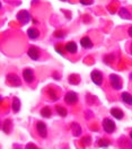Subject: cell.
<instances>
[{
	"instance_id": "6da1fadb",
	"label": "cell",
	"mask_w": 132,
	"mask_h": 149,
	"mask_svg": "<svg viewBox=\"0 0 132 149\" xmlns=\"http://www.w3.org/2000/svg\"><path fill=\"white\" fill-rule=\"evenodd\" d=\"M115 122L113 120H111V119H108V118H106V119H104L103 120V129L105 132H107V133H113L114 131H115Z\"/></svg>"
},
{
	"instance_id": "7a4b0ae2",
	"label": "cell",
	"mask_w": 132,
	"mask_h": 149,
	"mask_svg": "<svg viewBox=\"0 0 132 149\" xmlns=\"http://www.w3.org/2000/svg\"><path fill=\"white\" fill-rule=\"evenodd\" d=\"M90 78H92V81L95 85H97V86H101V85L103 84V74H102L101 71H98V70L92 71Z\"/></svg>"
},
{
	"instance_id": "3957f363",
	"label": "cell",
	"mask_w": 132,
	"mask_h": 149,
	"mask_svg": "<svg viewBox=\"0 0 132 149\" xmlns=\"http://www.w3.org/2000/svg\"><path fill=\"white\" fill-rule=\"evenodd\" d=\"M110 81H111V86L113 87L114 89L119 91V89L122 88V81H121V79H120V77L117 74H111L110 76Z\"/></svg>"
},
{
	"instance_id": "277c9868",
	"label": "cell",
	"mask_w": 132,
	"mask_h": 149,
	"mask_svg": "<svg viewBox=\"0 0 132 149\" xmlns=\"http://www.w3.org/2000/svg\"><path fill=\"white\" fill-rule=\"evenodd\" d=\"M17 20L20 22L23 25L27 24L29 20H31V15H29V13L26 11V10H20L18 14H17Z\"/></svg>"
},
{
	"instance_id": "5b68a950",
	"label": "cell",
	"mask_w": 132,
	"mask_h": 149,
	"mask_svg": "<svg viewBox=\"0 0 132 149\" xmlns=\"http://www.w3.org/2000/svg\"><path fill=\"white\" fill-rule=\"evenodd\" d=\"M7 83H8L10 86H13V87H19V86L22 85L19 77L15 74H10L7 76Z\"/></svg>"
},
{
	"instance_id": "8992f818",
	"label": "cell",
	"mask_w": 132,
	"mask_h": 149,
	"mask_svg": "<svg viewBox=\"0 0 132 149\" xmlns=\"http://www.w3.org/2000/svg\"><path fill=\"white\" fill-rule=\"evenodd\" d=\"M36 131H38V136L41 138H47V125H45L44 122H38L36 123Z\"/></svg>"
},
{
	"instance_id": "52a82bcc",
	"label": "cell",
	"mask_w": 132,
	"mask_h": 149,
	"mask_svg": "<svg viewBox=\"0 0 132 149\" xmlns=\"http://www.w3.org/2000/svg\"><path fill=\"white\" fill-rule=\"evenodd\" d=\"M77 101H78V96H77V94L75 93V92H68V93L66 94V96H65V102L67 103V104H75V103H77Z\"/></svg>"
},
{
	"instance_id": "ba28073f",
	"label": "cell",
	"mask_w": 132,
	"mask_h": 149,
	"mask_svg": "<svg viewBox=\"0 0 132 149\" xmlns=\"http://www.w3.org/2000/svg\"><path fill=\"white\" fill-rule=\"evenodd\" d=\"M23 77H24V80L26 81V83H33V80H34V72L31 70V69H25L24 71H23Z\"/></svg>"
},
{
	"instance_id": "9c48e42d",
	"label": "cell",
	"mask_w": 132,
	"mask_h": 149,
	"mask_svg": "<svg viewBox=\"0 0 132 149\" xmlns=\"http://www.w3.org/2000/svg\"><path fill=\"white\" fill-rule=\"evenodd\" d=\"M27 54L31 59L33 60H38L40 59V51H38V47H31L27 51Z\"/></svg>"
},
{
	"instance_id": "30bf717a",
	"label": "cell",
	"mask_w": 132,
	"mask_h": 149,
	"mask_svg": "<svg viewBox=\"0 0 132 149\" xmlns=\"http://www.w3.org/2000/svg\"><path fill=\"white\" fill-rule=\"evenodd\" d=\"M65 50H66V52H68V53L75 54V53H77V51H78V47H77V44H76L75 42H69V43L66 44Z\"/></svg>"
},
{
	"instance_id": "8fae6325",
	"label": "cell",
	"mask_w": 132,
	"mask_h": 149,
	"mask_svg": "<svg viewBox=\"0 0 132 149\" xmlns=\"http://www.w3.org/2000/svg\"><path fill=\"white\" fill-rule=\"evenodd\" d=\"M111 115L115 118L116 120H122L123 116H124V114H123V112L120 110V109H116V107H113V109H111Z\"/></svg>"
},
{
	"instance_id": "7c38bea8",
	"label": "cell",
	"mask_w": 132,
	"mask_h": 149,
	"mask_svg": "<svg viewBox=\"0 0 132 149\" xmlns=\"http://www.w3.org/2000/svg\"><path fill=\"white\" fill-rule=\"evenodd\" d=\"M80 45L83 47H85V49H92L93 47V42H92V40L89 37L85 36L80 40Z\"/></svg>"
},
{
	"instance_id": "4fadbf2b",
	"label": "cell",
	"mask_w": 132,
	"mask_h": 149,
	"mask_svg": "<svg viewBox=\"0 0 132 149\" xmlns=\"http://www.w3.org/2000/svg\"><path fill=\"white\" fill-rule=\"evenodd\" d=\"M71 131H72V134L75 137H79L81 134V127L77 123V122H74L71 124Z\"/></svg>"
},
{
	"instance_id": "5bb4252c",
	"label": "cell",
	"mask_w": 132,
	"mask_h": 149,
	"mask_svg": "<svg viewBox=\"0 0 132 149\" xmlns=\"http://www.w3.org/2000/svg\"><path fill=\"white\" fill-rule=\"evenodd\" d=\"M27 35H28L29 38H32V40H36L38 36H40V32H38V29L34 27H31L27 29Z\"/></svg>"
},
{
	"instance_id": "9a60e30c",
	"label": "cell",
	"mask_w": 132,
	"mask_h": 149,
	"mask_svg": "<svg viewBox=\"0 0 132 149\" xmlns=\"http://www.w3.org/2000/svg\"><path fill=\"white\" fill-rule=\"evenodd\" d=\"M121 97H122L123 103H125L126 105H132V95L130 93L124 92V93H122Z\"/></svg>"
},
{
	"instance_id": "2e32d148",
	"label": "cell",
	"mask_w": 132,
	"mask_h": 149,
	"mask_svg": "<svg viewBox=\"0 0 132 149\" xmlns=\"http://www.w3.org/2000/svg\"><path fill=\"white\" fill-rule=\"evenodd\" d=\"M119 15H120V17L123 19H131V15H130L129 10L125 9V8H121L120 11H119Z\"/></svg>"
},
{
	"instance_id": "e0dca14e",
	"label": "cell",
	"mask_w": 132,
	"mask_h": 149,
	"mask_svg": "<svg viewBox=\"0 0 132 149\" xmlns=\"http://www.w3.org/2000/svg\"><path fill=\"white\" fill-rule=\"evenodd\" d=\"M19 110H20V101L17 97H14L13 98V111L15 113H17Z\"/></svg>"
},
{
	"instance_id": "ac0fdd59",
	"label": "cell",
	"mask_w": 132,
	"mask_h": 149,
	"mask_svg": "<svg viewBox=\"0 0 132 149\" xmlns=\"http://www.w3.org/2000/svg\"><path fill=\"white\" fill-rule=\"evenodd\" d=\"M51 110H50V107H47V106H45V107H43L42 110H41V115L43 116V118H50L51 116Z\"/></svg>"
},
{
	"instance_id": "d6986e66",
	"label": "cell",
	"mask_w": 132,
	"mask_h": 149,
	"mask_svg": "<svg viewBox=\"0 0 132 149\" xmlns=\"http://www.w3.org/2000/svg\"><path fill=\"white\" fill-rule=\"evenodd\" d=\"M56 109H57V112L59 113V115H60V116H62V118H66L67 113H68V112H67V110L65 109V107H62V106H57Z\"/></svg>"
},
{
	"instance_id": "ffe728a7",
	"label": "cell",
	"mask_w": 132,
	"mask_h": 149,
	"mask_svg": "<svg viewBox=\"0 0 132 149\" xmlns=\"http://www.w3.org/2000/svg\"><path fill=\"white\" fill-rule=\"evenodd\" d=\"M10 128H11V121L10 120H6L5 121V125H3V131H5V133H9L10 132Z\"/></svg>"
},
{
	"instance_id": "44dd1931",
	"label": "cell",
	"mask_w": 132,
	"mask_h": 149,
	"mask_svg": "<svg viewBox=\"0 0 132 149\" xmlns=\"http://www.w3.org/2000/svg\"><path fill=\"white\" fill-rule=\"evenodd\" d=\"M97 146L98 147H107V146H110V141H107L106 139H101L97 142Z\"/></svg>"
},
{
	"instance_id": "7402d4cb",
	"label": "cell",
	"mask_w": 132,
	"mask_h": 149,
	"mask_svg": "<svg viewBox=\"0 0 132 149\" xmlns=\"http://www.w3.org/2000/svg\"><path fill=\"white\" fill-rule=\"evenodd\" d=\"M94 2V0H80V3L81 5H85V6H89Z\"/></svg>"
},
{
	"instance_id": "603a6c76",
	"label": "cell",
	"mask_w": 132,
	"mask_h": 149,
	"mask_svg": "<svg viewBox=\"0 0 132 149\" xmlns=\"http://www.w3.org/2000/svg\"><path fill=\"white\" fill-rule=\"evenodd\" d=\"M25 149H38V147H36L34 143H32V142H28V143L26 145Z\"/></svg>"
},
{
	"instance_id": "cb8c5ba5",
	"label": "cell",
	"mask_w": 132,
	"mask_h": 149,
	"mask_svg": "<svg viewBox=\"0 0 132 149\" xmlns=\"http://www.w3.org/2000/svg\"><path fill=\"white\" fill-rule=\"evenodd\" d=\"M60 31H57V33H56V36H58V37H63L65 36V34L63 33H59Z\"/></svg>"
},
{
	"instance_id": "d4e9b609",
	"label": "cell",
	"mask_w": 132,
	"mask_h": 149,
	"mask_svg": "<svg viewBox=\"0 0 132 149\" xmlns=\"http://www.w3.org/2000/svg\"><path fill=\"white\" fill-rule=\"evenodd\" d=\"M128 33H129V36H131L132 37V26L129 29H128Z\"/></svg>"
},
{
	"instance_id": "484cf974",
	"label": "cell",
	"mask_w": 132,
	"mask_h": 149,
	"mask_svg": "<svg viewBox=\"0 0 132 149\" xmlns=\"http://www.w3.org/2000/svg\"><path fill=\"white\" fill-rule=\"evenodd\" d=\"M130 138H131V140H132V131L130 132Z\"/></svg>"
},
{
	"instance_id": "4316f807",
	"label": "cell",
	"mask_w": 132,
	"mask_h": 149,
	"mask_svg": "<svg viewBox=\"0 0 132 149\" xmlns=\"http://www.w3.org/2000/svg\"><path fill=\"white\" fill-rule=\"evenodd\" d=\"M0 129H1V122H0Z\"/></svg>"
},
{
	"instance_id": "83f0119b",
	"label": "cell",
	"mask_w": 132,
	"mask_h": 149,
	"mask_svg": "<svg viewBox=\"0 0 132 149\" xmlns=\"http://www.w3.org/2000/svg\"><path fill=\"white\" fill-rule=\"evenodd\" d=\"M0 8H1V2H0Z\"/></svg>"
},
{
	"instance_id": "f1b7e54d",
	"label": "cell",
	"mask_w": 132,
	"mask_h": 149,
	"mask_svg": "<svg viewBox=\"0 0 132 149\" xmlns=\"http://www.w3.org/2000/svg\"><path fill=\"white\" fill-rule=\"evenodd\" d=\"M0 101H1V97H0Z\"/></svg>"
}]
</instances>
